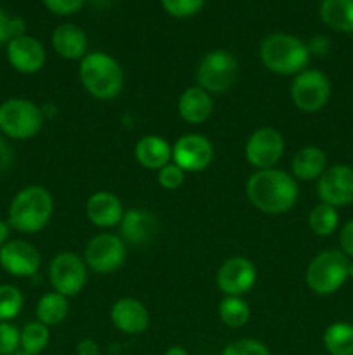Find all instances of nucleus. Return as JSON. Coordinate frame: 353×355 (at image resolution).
I'll use <instances>...</instances> for the list:
<instances>
[{"mask_svg": "<svg viewBox=\"0 0 353 355\" xmlns=\"http://www.w3.org/2000/svg\"><path fill=\"white\" fill-rule=\"evenodd\" d=\"M308 227L318 238H327L334 234L336 229L339 227L338 208L325 203L315 205L308 215Z\"/></svg>", "mask_w": 353, "mask_h": 355, "instance_id": "nucleus-27", "label": "nucleus"}, {"mask_svg": "<svg viewBox=\"0 0 353 355\" xmlns=\"http://www.w3.org/2000/svg\"><path fill=\"white\" fill-rule=\"evenodd\" d=\"M237 78V61L224 49H215L203 55L197 66V87L208 94L227 92Z\"/></svg>", "mask_w": 353, "mask_h": 355, "instance_id": "nucleus-7", "label": "nucleus"}, {"mask_svg": "<svg viewBox=\"0 0 353 355\" xmlns=\"http://www.w3.org/2000/svg\"><path fill=\"white\" fill-rule=\"evenodd\" d=\"M48 281L66 298L82 293L87 284V263L73 252H62L48 266Z\"/></svg>", "mask_w": 353, "mask_h": 355, "instance_id": "nucleus-9", "label": "nucleus"}, {"mask_svg": "<svg viewBox=\"0 0 353 355\" xmlns=\"http://www.w3.org/2000/svg\"><path fill=\"white\" fill-rule=\"evenodd\" d=\"M291 170L294 179L301 182L318 180L327 170V156L318 146H305L293 156Z\"/></svg>", "mask_w": 353, "mask_h": 355, "instance_id": "nucleus-22", "label": "nucleus"}, {"mask_svg": "<svg viewBox=\"0 0 353 355\" xmlns=\"http://www.w3.org/2000/svg\"><path fill=\"white\" fill-rule=\"evenodd\" d=\"M52 47L62 59H68V61L80 59L82 61L87 55L89 40H87L85 31L78 24L62 23L52 33Z\"/></svg>", "mask_w": 353, "mask_h": 355, "instance_id": "nucleus-20", "label": "nucleus"}, {"mask_svg": "<svg viewBox=\"0 0 353 355\" xmlns=\"http://www.w3.org/2000/svg\"><path fill=\"white\" fill-rule=\"evenodd\" d=\"M348 279H353V259L348 263Z\"/></svg>", "mask_w": 353, "mask_h": 355, "instance_id": "nucleus-44", "label": "nucleus"}, {"mask_svg": "<svg viewBox=\"0 0 353 355\" xmlns=\"http://www.w3.org/2000/svg\"><path fill=\"white\" fill-rule=\"evenodd\" d=\"M42 2L55 16H73L82 10L87 0H42Z\"/></svg>", "mask_w": 353, "mask_h": 355, "instance_id": "nucleus-36", "label": "nucleus"}, {"mask_svg": "<svg viewBox=\"0 0 353 355\" xmlns=\"http://www.w3.org/2000/svg\"><path fill=\"white\" fill-rule=\"evenodd\" d=\"M307 47L310 55H318L320 58V55H325L331 51V40L325 35H315V37L310 38Z\"/></svg>", "mask_w": 353, "mask_h": 355, "instance_id": "nucleus-38", "label": "nucleus"}, {"mask_svg": "<svg viewBox=\"0 0 353 355\" xmlns=\"http://www.w3.org/2000/svg\"><path fill=\"white\" fill-rule=\"evenodd\" d=\"M331 80L318 69H303L291 85V99L303 113H318L331 99Z\"/></svg>", "mask_w": 353, "mask_h": 355, "instance_id": "nucleus-8", "label": "nucleus"}, {"mask_svg": "<svg viewBox=\"0 0 353 355\" xmlns=\"http://www.w3.org/2000/svg\"><path fill=\"white\" fill-rule=\"evenodd\" d=\"M339 246H341V252L352 260L353 259V218L343 225L341 232H339Z\"/></svg>", "mask_w": 353, "mask_h": 355, "instance_id": "nucleus-37", "label": "nucleus"}, {"mask_svg": "<svg viewBox=\"0 0 353 355\" xmlns=\"http://www.w3.org/2000/svg\"><path fill=\"white\" fill-rule=\"evenodd\" d=\"M213 144L201 134H185L173 144L172 162L183 172H203L213 162Z\"/></svg>", "mask_w": 353, "mask_h": 355, "instance_id": "nucleus-13", "label": "nucleus"}, {"mask_svg": "<svg viewBox=\"0 0 353 355\" xmlns=\"http://www.w3.org/2000/svg\"><path fill=\"white\" fill-rule=\"evenodd\" d=\"M89 2L96 7H107V6H111V2H113V0H89Z\"/></svg>", "mask_w": 353, "mask_h": 355, "instance_id": "nucleus-43", "label": "nucleus"}, {"mask_svg": "<svg viewBox=\"0 0 353 355\" xmlns=\"http://www.w3.org/2000/svg\"><path fill=\"white\" fill-rule=\"evenodd\" d=\"M69 305L68 298L64 295L57 293V291H51L45 293L44 297L38 300L37 307H35V315L37 321H40L45 326H57L68 318Z\"/></svg>", "mask_w": 353, "mask_h": 355, "instance_id": "nucleus-25", "label": "nucleus"}, {"mask_svg": "<svg viewBox=\"0 0 353 355\" xmlns=\"http://www.w3.org/2000/svg\"><path fill=\"white\" fill-rule=\"evenodd\" d=\"M221 355H270V352L262 342H258V340L244 338L228 343L224 349V352H221Z\"/></svg>", "mask_w": 353, "mask_h": 355, "instance_id": "nucleus-34", "label": "nucleus"}, {"mask_svg": "<svg viewBox=\"0 0 353 355\" xmlns=\"http://www.w3.org/2000/svg\"><path fill=\"white\" fill-rule=\"evenodd\" d=\"M206 0H161V6L166 14L176 19H187L201 12Z\"/></svg>", "mask_w": 353, "mask_h": 355, "instance_id": "nucleus-31", "label": "nucleus"}, {"mask_svg": "<svg viewBox=\"0 0 353 355\" xmlns=\"http://www.w3.org/2000/svg\"><path fill=\"white\" fill-rule=\"evenodd\" d=\"M127 259L125 241L118 234H97L87 243L83 260L97 274H111L120 269Z\"/></svg>", "mask_w": 353, "mask_h": 355, "instance_id": "nucleus-10", "label": "nucleus"}, {"mask_svg": "<svg viewBox=\"0 0 353 355\" xmlns=\"http://www.w3.org/2000/svg\"><path fill=\"white\" fill-rule=\"evenodd\" d=\"M12 355H33V354H28V352H24V350H17V352H14Z\"/></svg>", "mask_w": 353, "mask_h": 355, "instance_id": "nucleus-45", "label": "nucleus"}, {"mask_svg": "<svg viewBox=\"0 0 353 355\" xmlns=\"http://www.w3.org/2000/svg\"><path fill=\"white\" fill-rule=\"evenodd\" d=\"M256 283L255 263L244 257H232L220 266L217 284L225 297H242Z\"/></svg>", "mask_w": 353, "mask_h": 355, "instance_id": "nucleus-14", "label": "nucleus"}, {"mask_svg": "<svg viewBox=\"0 0 353 355\" xmlns=\"http://www.w3.org/2000/svg\"><path fill=\"white\" fill-rule=\"evenodd\" d=\"M85 211L90 224L100 229H109L120 225L125 208L116 194L107 193V191H99V193H93L87 200Z\"/></svg>", "mask_w": 353, "mask_h": 355, "instance_id": "nucleus-18", "label": "nucleus"}, {"mask_svg": "<svg viewBox=\"0 0 353 355\" xmlns=\"http://www.w3.org/2000/svg\"><path fill=\"white\" fill-rule=\"evenodd\" d=\"M80 80L87 92L99 101H111L123 90V68L113 55L102 51L87 52L80 61Z\"/></svg>", "mask_w": 353, "mask_h": 355, "instance_id": "nucleus-3", "label": "nucleus"}, {"mask_svg": "<svg viewBox=\"0 0 353 355\" xmlns=\"http://www.w3.org/2000/svg\"><path fill=\"white\" fill-rule=\"evenodd\" d=\"M76 354L78 355H100V349L92 338L80 340L76 345Z\"/></svg>", "mask_w": 353, "mask_h": 355, "instance_id": "nucleus-40", "label": "nucleus"}, {"mask_svg": "<svg viewBox=\"0 0 353 355\" xmlns=\"http://www.w3.org/2000/svg\"><path fill=\"white\" fill-rule=\"evenodd\" d=\"M284 148L286 142L282 134L272 127H263L249 135L246 141L244 155L249 165L255 166L256 170H266L273 168L279 163L284 155Z\"/></svg>", "mask_w": 353, "mask_h": 355, "instance_id": "nucleus-11", "label": "nucleus"}, {"mask_svg": "<svg viewBox=\"0 0 353 355\" xmlns=\"http://www.w3.org/2000/svg\"><path fill=\"white\" fill-rule=\"evenodd\" d=\"M317 193L320 203L334 208L348 207L353 203V166L338 163L327 166L317 180Z\"/></svg>", "mask_w": 353, "mask_h": 355, "instance_id": "nucleus-12", "label": "nucleus"}, {"mask_svg": "<svg viewBox=\"0 0 353 355\" xmlns=\"http://www.w3.org/2000/svg\"><path fill=\"white\" fill-rule=\"evenodd\" d=\"M24 297L19 288L12 284H0V322H10L21 314Z\"/></svg>", "mask_w": 353, "mask_h": 355, "instance_id": "nucleus-30", "label": "nucleus"}, {"mask_svg": "<svg viewBox=\"0 0 353 355\" xmlns=\"http://www.w3.org/2000/svg\"><path fill=\"white\" fill-rule=\"evenodd\" d=\"M120 238L130 245H145L154 238L158 231V220L151 211L132 208L125 210L120 222Z\"/></svg>", "mask_w": 353, "mask_h": 355, "instance_id": "nucleus-19", "label": "nucleus"}, {"mask_svg": "<svg viewBox=\"0 0 353 355\" xmlns=\"http://www.w3.org/2000/svg\"><path fill=\"white\" fill-rule=\"evenodd\" d=\"M54 214L52 194L42 186H28L12 198L7 210V224L23 234H35L47 227Z\"/></svg>", "mask_w": 353, "mask_h": 355, "instance_id": "nucleus-2", "label": "nucleus"}, {"mask_svg": "<svg viewBox=\"0 0 353 355\" xmlns=\"http://www.w3.org/2000/svg\"><path fill=\"white\" fill-rule=\"evenodd\" d=\"M185 180V172L180 168L175 163H168V165L163 166L161 170H158V184L163 187V189L175 191L179 189L180 186Z\"/></svg>", "mask_w": 353, "mask_h": 355, "instance_id": "nucleus-35", "label": "nucleus"}, {"mask_svg": "<svg viewBox=\"0 0 353 355\" xmlns=\"http://www.w3.org/2000/svg\"><path fill=\"white\" fill-rule=\"evenodd\" d=\"M21 349V329L12 322H0V355H12Z\"/></svg>", "mask_w": 353, "mask_h": 355, "instance_id": "nucleus-33", "label": "nucleus"}, {"mask_svg": "<svg viewBox=\"0 0 353 355\" xmlns=\"http://www.w3.org/2000/svg\"><path fill=\"white\" fill-rule=\"evenodd\" d=\"M135 158L144 168L158 172L172 163V146L159 135H145L135 146Z\"/></svg>", "mask_w": 353, "mask_h": 355, "instance_id": "nucleus-23", "label": "nucleus"}, {"mask_svg": "<svg viewBox=\"0 0 353 355\" xmlns=\"http://www.w3.org/2000/svg\"><path fill=\"white\" fill-rule=\"evenodd\" d=\"M44 125V113L31 101L12 97L0 104V134L12 141L33 139Z\"/></svg>", "mask_w": 353, "mask_h": 355, "instance_id": "nucleus-5", "label": "nucleus"}, {"mask_svg": "<svg viewBox=\"0 0 353 355\" xmlns=\"http://www.w3.org/2000/svg\"><path fill=\"white\" fill-rule=\"evenodd\" d=\"M26 35V23L21 17H10L0 9V45H7L12 38Z\"/></svg>", "mask_w": 353, "mask_h": 355, "instance_id": "nucleus-32", "label": "nucleus"}, {"mask_svg": "<svg viewBox=\"0 0 353 355\" xmlns=\"http://www.w3.org/2000/svg\"><path fill=\"white\" fill-rule=\"evenodd\" d=\"M350 259L341 250H325L315 255L307 269V284L314 293L327 297L348 281Z\"/></svg>", "mask_w": 353, "mask_h": 355, "instance_id": "nucleus-6", "label": "nucleus"}, {"mask_svg": "<svg viewBox=\"0 0 353 355\" xmlns=\"http://www.w3.org/2000/svg\"><path fill=\"white\" fill-rule=\"evenodd\" d=\"M246 194L255 208L269 215L289 211L300 198L298 180L284 170H256L246 184Z\"/></svg>", "mask_w": 353, "mask_h": 355, "instance_id": "nucleus-1", "label": "nucleus"}, {"mask_svg": "<svg viewBox=\"0 0 353 355\" xmlns=\"http://www.w3.org/2000/svg\"><path fill=\"white\" fill-rule=\"evenodd\" d=\"M310 52L301 38L289 33H272L260 44V59L275 75H294L307 69Z\"/></svg>", "mask_w": 353, "mask_h": 355, "instance_id": "nucleus-4", "label": "nucleus"}, {"mask_svg": "<svg viewBox=\"0 0 353 355\" xmlns=\"http://www.w3.org/2000/svg\"><path fill=\"white\" fill-rule=\"evenodd\" d=\"M6 52L9 64L21 75H35L44 68L45 61H47L45 47L40 40L31 35L12 38L6 45Z\"/></svg>", "mask_w": 353, "mask_h": 355, "instance_id": "nucleus-16", "label": "nucleus"}, {"mask_svg": "<svg viewBox=\"0 0 353 355\" xmlns=\"http://www.w3.org/2000/svg\"><path fill=\"white\" fill-rule=\"evenodd\" d=\"M165 355H189V352H187L183 347L175 345V347H170V349L165 352Z\"/></svg>", "mask_w": 353, "mask_h": 355, "instance_id": "nucleus-42", "label": "nucleus"}, {"mask_svg": "<svg viewBox=\"0 0 353 355\" xmlns=\"http://www.w3.org/2000/svg\"><path fill=\"white\" fill-rule=\"evenodd\" d=\"M322 343L329 355H353V324L332 322L324 331Z\"/></svg>", "mask_w": 353, "mask_h": 355, "instance_id": "nucleus-26", "label": "nucleus"}, {"mask_svg": "<svg viewBox=\"0 0 353 355\" xmlns=\"http://www.w3.org/2000/svg\"><path fill=\"white\" fill-rule=\"evenodd\" d=\"M318 14L331 30L353 33V0H322Z\"/></svg>", "mask_w": 353, "mask_h": 355, "instance_id": "nucleus-24", "label": "nucleus"}, {"mask_svg": "<svg viewBox=\"0 0 353 355\" xmlns=\"http://www.w3.org/2000/svg\"><path fill=\"white\" fill-rule=\"evenodd\" d=\"M12 159H14L12 148L9 146L7 139L0 134V175L10 168V165H12Z\"/></svg>", "mask_w": 353, "mask_h": 355, "instance_id": "nucleus-39", "label": "nucleus"}, {"mask_svg": "<svg viewBox=\"0 0 353 355\" xmlns=\"http://www.w3.org/2000/svg\"><path fill=\"white\" fill-rule=\"evenodd\" d=\"M51 342V331L48 326L42 324L40 321H31L21 329V350L28 354L38 355L47 349Z\"/></svg>", "mask_w": 353, "mask_h": 355, "instance_id": "nucleus-29", "label": "nucleus"}, {"mask_svg": "<svg viewBox=\"0 0 353 355\" xmlns=\"http://www.w3.org/2000/svg\"><path fill=\"white\" fill-rule=\"evenodd\" d=\"M111 321L125 335H141L149 328V312L141 300L125 297L111 307Z\"/></svg>", "mask_w": 353, "mask_h": 355, "instance_id": "nucleus-17", "label": "nucleus"}, {"mask_svg": "<svg viewBox=\"0 0 353 355\" xmlns=\"http://www.w3.org/2000/svg\"><path fill=\"white\" fill-rule=\"evenodd\" d=\"M40 252L24 239H9L0 248V267L14 277H31L40 269Z\"/></svg>", "mask_w": 353, "mask_h": 355, "instance_id": "nucleus-15", "label": "nucleus"}, {"mask_svg": "<svg viewBox=\"0 0 353 355\" xmlns=\"http://www.w3.org/2000/svg\"><path fill=\"white\" fill-rule=\"evenodd\" d=\"M218 315L228 328H242L249 321V305L241 297H225L218 305Z\"/></svg>", "mask_w": 353, "mask_h": 355, "instance_id": "nucleus-28", "label": "nucleus"}, {"mask_svg": "<svg viewBox=\"0 0 353 355\" xmlns=\"http://www.w3.org/2000/svg\"><path fill=\"white\" fill-rule=\"evenodd\" d=\"M9 234H10V225L7 224V220H2V218H0V248L9 241Z\"/></svg>", "mask_w": 353, "mask_h": 355, "instance_id": "nucleus-41", "label": "nucleus"}, {"mask_svg": "<svg viewBox=\"0 0 353 355\" xmlns=\"http://www.w3.org/2000/svg\"><path fill=\"white\" fill-rule=\"evenodd\" d=\"M176 107H179V114L182 116V120L190 125H199L204 123L213 113V99L206 90L194 85L183 90L182 96L179 97Z\"/></svg>", "mask_w": 353, "mask_h": 355, "instance_id": "nucleus-21", "label": "nucleus"}]
</instances>
